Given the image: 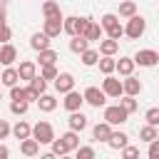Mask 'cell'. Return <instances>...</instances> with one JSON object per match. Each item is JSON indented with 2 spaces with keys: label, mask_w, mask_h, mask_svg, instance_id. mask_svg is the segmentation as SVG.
Here are the masks:
<instances>
[{
  "label": "cell",
  "mask_w": 159,
  "mask_h": 159,
  "mask_svg": "<svg viewBox=\"0 0 159 159\" xmlns=\"http://www.w3.org/2000/svg\"><path fill=\"white\" fill-rule=\"evenodd\" d=\"M122 35H124V27H122V25H114V27H109V30H107V37H114V40H119Z\"/></svg>",
  "instance_id": "cell-45"
},
{
  "label": "cell",
  "mask_w": 159,
  "mask_h": 159,
  "mask_svg": "<svg viewBox=\"0 0 159 159\" xmlns=\"http://www.w3.org/2000/svg\"><path fill=\"white\" fill-rule=\"evenodd\" d=\"M99 22H102V27H104V32H107L109 27H114V25H119V15H114V12H104Z\"/></svg>",
  "instance_id": "cell-34"
},
{
  "label": "cell",
  "mask_w": 159,
  "mask_h": 159,
  "mask_svg": "<svg viewBox=\"0 0 159 159\" xmlns=\"http://www.w3.org/2000/svg\"><path fill=\"white\" fill-rule=\"evenodd\" d=\"M67 124H70V129H75V132H82V129L87 127V117H84L80 109H75V112H70V117H67Z\"/></svg>",
  "instance_id": "cell-14"
},
{
  "label": "cell",
  "mask_w": 159,
  "mask_h": 159,
  "mask_svg": "<svg viewBox=\"0 0 159 159\" xmlns=\"http://www.w3.org/2000/svg\"><path fill=\"white\" fill-rule=\"evenodd\" d=\"M60 60V55L52 50V47H47V50H40V55H37V65L42 67V65H55Z\"/></svg>",
  "instance_id": "cell-23"
},
{
  "label": "cell",
  "mask_w": 159,
  "mask_h": 159,
  "mask_svg": "<svg viewBox=\"0 0 159 159\" xmlns=\"http://www.w3.org/2000/svg\"><path fill=\"white\" fill-rule=\"evenodd\" d=\"M144 119H147V124H152V127H159V107H152V109H147Z\"/></svg>",
  "instance_id": "cell-39"
},
{
  "label": "cell",
  "mask_w": 159,
  "mask_h": 159,
  "mask_svg": "<svg viewBox=\"0 0 159 159\" xmlns=\"http://www.w3.org/2000/svg\"><path fill=\"white\" fill-rule=\"evenodd\" d=\"M84 102L89 104V107H104V102H107V94H104V89H99V87H87L84 92Z\"/></svg>",
  "instance_id": "cell-5"
},
{
  "label": "cell",
  "mask_w": 159,
  "mask_h": 159,
  "mask_svg": "<svg viewBox=\"0 0 159 159\" xmlns=\"http://www.w3.org/2000/svg\"><path fill=\"white\" fill-rule=\"evenodd\" d=\"M55 89H57L60 94H65V92L75 89V77H72L70 72H60V75L55 77Z\"/></svg>",
  "instance_id": "cell-8"
},
{
  "label": "cell",
  "mask_w": 159,
  "mask_h": 159,
  "mask_svg": "<svg viewBox=\"0 0 159 159\" xmlns=\"http://www.w3.org/2000/svg\"><path fill=\"white\" fill-rule=\"evenodd\" d=\"M87 47H89V40H87L84 35H75V37L70 40V50H72L75 55H82Z\"/></svg>",
  "instance_id": "cell-22"
},
{
  "label": "cell",
  "mask_w": 159,
  "mask_h": 159,
  "mask_svg": "<svg viewBox=\"0 0 159 159\" xmlns=\"http://www.w3.org/2000/svg\"><path fill=\"white\" fill-rule=\"evenodd\" d=\"M50 42H52V37H50L45 30H42V32H35V35L30 37V47H32V50H37V52H40V50H47V47H50Z\"/></svg>",
  "instance_id": "cell-11"
},
{
  "label": "cell",
  "mask_w": 159,
  "mask_h": 159,
  "mask_svg": "<svg viewBox=\"0 0 159 159\" xmlns=\"http://www.w3.org/2000/svg\"><path fill=\"white\" fill-rule=\"evenodd\" d=\"M97 65H99L102 75H112V72L117 70V60H114V55H102Z\"/></svg>",
  "instance_id": "cell-24"
},
{
  "label": "cell",
  "mask_w": 159,
  "mask_h": 159,
  "mask_svg": "<svg viewBox=\"0 0 159 159\" xmlns=\"http://www.w3.org/2000/svg\"><path fill=\"white\" fill-rule=\"evenodd\" d=\"M122 157H124V159H132V157H139V149H137V147H129V144H127V147L122 149Z\"/></svg>",
  "instance_id": "cell-47"
},
{
  "label": "cell",
  "mask_w": 159,
  "mask_h": 159,
  "mask_svg": "<svg viewBox=\"0 0 159 159\" xmlns=\"http://www.w3.org/2000/svg\"><path fill=\"white\" fill-rule=\"evenodd\" d=\"M60 139L65 142V147H67L70 152H77V147H80V132L70 129V132H65V134H62Z\"/></svg>",
  "instance_id": "cell-26"
},
{
  "label": "cell",
  "mask_w": 159,
  "mask_h": 159,
  "mask_svg": "<svg viewBox=\"0 0 159 159\" xmlns=\"http://www.w3.org/2000/svg\"><path fill=\"white\" fill-rule=\"evenodd\" d=\"M77 159H94V149L92 147H77Z\"/></svg>",
  "instance_id": "cell-42"
},
{
  "label": "cell",
  "mask_w": 159,
  "mask_h": 159,
  "mask_svg": "<svg viewBox=\"0 0 159 159\" xmlns=\"http://www.w3.org/2000/svg\"><path fill=\"white\" fill-rule=\"evenodd\" d=\"M117 52H119V40L114 37L99 40V55H117Z\"/></svg>",
  "instance_id": "cell-21"
},
{
  "label": "cell",
  "mask_w": 159,
  "mask_h": 159,
  "mask_svg": "<svg viewBox=\"0 0 159 159\" xmlns=\"http://www.w3.org/2000/svg\"><path fill=\"white\" fill-rule=\"evenodd\" d=\"M0 75H2V72H0Z\"/></svg>",
  "instance_id": "cell-52"
},
{
  "label": "cell",
  "mask_w": 159,
  "mask_h": 159,
  "mask_svg": "<svg viewBox=\"0 0 159 159\" xmlns=\"http://www.w3.org/2000/svg\"><path fill=\"white\" fill-rule=\"evenodd\" d=\"M10 99H25V102H27V87L12 84V87H10Z\"/></svg>",
  "instance_id": "cell-38"
},
{
  "label": "cell",
  "mask_w": 159,
  "mask_h": 159,
  "mask_svg": "<svg viewBox=\"0 0 159 159\" xmlns=\"http://www.w3.org/2000/svg\"><path fill=\"white\" fill-rule=\"evenodd\" d=\"M132 15H137V2H134V0H124V2L119 5V17L129 20Z\"/></svg>",
  "instance_id": "cell-29"
},
{
  "label": "cell",
  "mask_w": 159,
  "mask_h": 159,
  "mask_svg": "<svg viewBox=\"0 0 159 159\" xmlns=\"http://www.w3.org/2000/svg\"><path fill=\"white\" fill-rule=\"evenodd\" d=\"M12 37V30L7 27V22H0V42H10Z\"/></svg>",
  "instance_id": "cell-43"
},
{
  "label": "cell",
  "mask_w": 159,
  "mask_h": 159,
  "mask_svg": "<svg viewBox=\"0 0 159 159\" xmlns=\"http://www.w3.org/2000/svg\"><path fill=\"white\" fill-rule=\"evenodd\" d=\"M109 134H112V124H109V122H97V124L92 127V137H94L97 142H107Z\"/></svg>",
  "instance_id": "cell-15"
},
{
  "label": "cell",
  "mask_w": 159,
  "mask_h": 159,
  "mask_svg": "<svg viewBox=\"0 0 159 159\" xmlns=\"http://www.w3.org/2000/svg\"><path fill=\"white\" fill-rule=\"evenodd\" d=\"M127 144H129V137H127L124 132H114V129H112V134H109V139H107V147L119 152V149H124Z\"/></svg>",
  "instance_id": "cell-13"
},
{
  "label": "cell",
  "mask_w": 159,
  "mask_h": 159,
  "mask_svg": "<svg viewBox=\"0 0 159 159\" xmlns=\"http://www.w3.org/2000/svg\"><path fill=\"white\" fill-rule=\"evenodd\" d=\"M7 134H12V127L7 124V119H0V139H7Z\"/></svg>",
  "instance_id": "cell-46"
},
{
  "label": "cell",
  "mask_w": 159,
  "mask_h": 159,
  "mask_svg": "<svg viewBox=\"0 0 159 159\" xmlns=\"http://www.w3.org/2000/svg\"><path fill=\"white\" fill-rule=\"evenodd\" d=\"M35 104L40 107V112H55V109H57V99H55L52 94H47V92H42Z\"/></svg>",
  "instance_id": "cell-19"
},
{
  "label": "cell",
  "mask_w": 159,
  "mask_h": 159,
  "mask_svg": "<svg viewBox=\"0 0 159 159\" xmlns=\"http://www.w3.org/2000/svg\"><path fill=\"white\" fill-rule=\"evenodd\" d=\"M12 137L17 139V142H22V139H27V137H32V127L25 122V119H20L15 127H12Z\"/></svg>",
  "instance_id": "cell-20"
},
{
  "label": "cell",
  "mask_w": 159,
  "mask_h": 159,
  "mask_svg": "<svg viewBox=\"0 0 159 159\" xmlns=\"http://www.w3.org/2000/svg\"><path fill=\"white\" fill-rule=\"evenodd\" d=\"M32 137H35L40 144H50V142L55 139V129H52L50 122H37V124L32 127Z\"/></svg>",
  "instance_id": "cell-3"
},
{
  "label": "cell",
  "mask_w": 159,
  "mask_h": 159,
  "mask_svg": "<svg viewBox=\"0 0 159 159\" xmlns=\"http://www.w3.org/2000/svg\"><path fill=\"white\" fill-rule=\"evenodd\" d=\"M157 132H159V127H152V124H144V127L139 129V139L149 144V142H154V139H157Z\"/></svg>",
  "instance_id": "cell-31"
},
{
  "label": "cell",
  "mask_w": 159,
  "mask_h": 159,
  "mask_svg": "<svg viewBox=\"0 0 159 159\" xmlns=\"http://www.w3.org/2000/svg\"><path fill=\"white\" fill-rule=\"evenodd\" d=\"M27 107H30V102H25V99H12V102H10V112L17 114V117H22V114L27 112Z\"/></svg>",
  "instance_id": "cell-33"
},
{
  "label": "cell",
  "mask_w": 159,
  "mask_h": 159,
  "mask_svg": "<svg viewBox=\"0 0 159 159\" xmlns=\"http://www.w3.org/2000/svg\"><path fill=\"white\" fill-rule=\"evenodd\" d=\"M42 15H45V17H57V15H62V10H60V2H55V0H47V2H42Z\"/></svg>",
  "instance_id": "cell-30"
},
{
  "label": "cell",
  "mask_w": 159,
  "mask_h": 159,
  "mask_svg": "<svg viewBox=\"0 0 159 159\" xmlns=\"http://www.w3.org/2000/svg\"><path fill=\"white\" fill-rule=\"evenodd\" d=\"M144 30H147V20H144L142 15H132V17L127 20V25H124V35H127L129 40H139V37L144 35Z\"/></svg>",
  "instance_id": "cell-1"
},
{
  "label": "cell",
  "mask_w": 159,
  "mask_h": 159,
  "mask_svg": "<svg viewBox=\"0 0 159 159\" xmlns=\"http://www.w3.org/2000/svg\"><path fill=\"white\" fill-rule=\"evenodd\" d=\"M20 152H22L25 157H35V154H40V142H37L35 137H27V139L20 142Z\"/></svg>",
  "instance_id": "cell-17"
},
{
  "label": "cell",
  "mask_w": 159,
  "mask_h": 159,
  "mask_svg": "<svg viewBox=\"0 0 159 159\" xmlns=\"http://www.w3.org/2000/svg\"><path fill=\"white\" fill-rule=\"evenodd\" d=\"M119 104H122V107H124V109H127L129 114H132V112H137V107H139V104H137V99H134L132 94H122Z\"/></svg>",
  "instance_id": "cell-37"
},
{
  "label": "cell",
  "mask_w": 159,
  "mask_h": 159,
  "mask_svg": "<svg viewBox=\"0 0 159 159\" xmlns=\"http://www.w3.org/2000/svg\"><path fill=\"white\" fill-rule=\"evenodd\" d=\"M40 75H42L45 80H55L60 72H57V67H55V65H42V67H40Z\"/></svg>",
  "instance_id": "cell-40"
},
{
  "label": "cell",
  "mask_w": 159,
  "mask_h": 159,
  "mask_svg": "<svg viewBox=\"0 0 159 159\" xmlns=\"http://www.w3.org/2000/svg\"><path fill=\"white\" fill-rule=\"evenodd\" d=\"M30 87H32L35 92H40V94H42V92L47 89V80H45L42 75H35V77L30 80Z\"/></svg>",
  "instance_id": "cell-36"
},
{
  "label": "cell",
  "mask_w": 159,
  "mask_h": 159,
  "mask_svg": "<svg viewBox=\"0 0 159 159\" xmlns=\"http://www.w3.org/2000/svg\"><path fill=\"white\" fill-rule=\"evenodd\" d=\"M50 147H52V154H55V157H65V154H70V149L65 147V142H62V139H57V137L50 142Z\"/></svg>",
  "instance_id": "cell-35"
},
{
  "label": "cell",
  "mask_w": 159,
  "mask_h": 159,
  "mask_svg": "<svg viewBox=\"0 0 159 159\" xmlns=\"http://www.w3.org/2000/svg\"><path fill=\"white\" fill-rule=\"evenodd\" d=\"M62 104H65V109H67V112L82 109V104H84V94H82V92H77V89H70V92H65Z\"/></svg>",
  "instance_id": "cell-6"
},
{
  "label": "cell",
  "mask_w": 159,
  "mask_h": 159,
  "mask_svg": "<svg viewBox=\"0 0 159 159\" xmlns=\"http://www.w3.org/2000/svg\"><path fill=\"white\" fill-rule=\"evenodd\" d=\"M147 154H149V159H159V137H157L154 142H149V149H147Z\"/></svg>",
  "instance_id": "cell-44"
},
{
  "label": "cell",
  "mask_w": 159,
  "mask_h": 159,
  "mask_svg": "<svg viewBox=\"0 0 159 159\" xmlns=\"http://www.w3.org/2000/svg\"><path fill=\"white\" fill-rule=\"evenodd\" d=\"M157 137H159V132H157Z\"/></svg>",
  "instance_id": "cell-51"
},
{
  "label": "cell",
  "mask_w": 159,
  "mask_h": 159,
  "mask_svg": "<svg viewBox=\"0 0 159 159\" xmlns=\"http://www.w3.org/2000/svg\"><path fill=\"white\" fill-rule=\"evenodd\" d=\"M62 15H57V17H45V22H42V30L50 35V37H57L60 32H62Z\"/></svg>",
  "instance_id": "cell-10"
},
{
  "label": "cell",
  "mask_w": 159,
  "mask_h": 159,
  "mask_svg": "<svg viewBox=\"0 0 159 159\" xmlns=\"http://www.w3.org/2000/svg\"><path fill=\"white\" fill-rule=\"evenodd\" d=\"M102 89H104L107 97H122V94H124V84H122V80H117V77H112V75H104V80H102Z\"/></svg>",
  "instance_id": "cell-4"
},
{
  "label": "cell",
  "mask_w": 159,
  "mask_h": 159,
  "mask_svg": "<svg viewBox=\"0 0 159 159\" xmlns=\"http://www.w3.org/2000/svg\"><path fill=\"white\" fill-rule=\"evenodd\" d=\"M17 80H20V72H17V67H5L2 70V75H0V82L5 84V87H12V84H17Z\"/></svg>",
  "instance_id": "cell-18"
},
{
  "label": "cell",
  "mask_w": 159,
  "mask_h": 159,
  "mask_svg": "<svg viewBox=\"0 0 159 159\" xmlns=\"http://www.w3.org/2000/svg\"><path fill=\"white\" fill-rule=\"evenodd\" d=\"M62 32H67L70 37H75V35H77V15H72V17H65V20H62Z\"/></svg>",
  "instance_id": "cell-32"
},
{
  "label": "cell",
  "mask_w": 159,
  "mask_h": 159,
  "mask_svg": "<svg viewBox=\"0 0 159 159\" xmlns=\"http://www.w3.org/2000/svg\"><path fill=\"white\" fill-rule=\"evenodd\" d=\"M122 84H124V94H132V97H137V94L144 89V84H142L134 75H127V77L122 80Z\"/></svg>",
  "instance_id": "cell-12"
},
{
  "label": "cell",
  "mask_w": 159,
  "mask_h": 159,
  "mask_svg": "<svg viewBox=\"0 0 159 159\" xmlns=\"http://www.w3.org/2000/svg\"><path fill=\"white\" fill-rule=\"evenodd\" d=\"M0 99H2V94H0Z\"/></svg>",
  "instance_id": "cell-50"
},
{
  "label": "cell",
  "mask_w": 159,
  "mask_h": 159,
  "mask_svg": "<svg viewBox=\"0 0 159 159\" xmlns=\"http://www.w3.org/2000/svg\"><path fill=\"white\" fill-rule=\"evenodd\" d=\"M134 62H137L139 67H154V65L159 62V52H157V50H139V52L134 55Z\"/></svg>",
  "instance_id": "cell-7"
},
{
  "label": "cell",
  "mask_w": 159,
  "mask_h": 159,
  "mask_svg": "<svg viewBox=\"0 0 159 159\" xmlns=\"http://www.w3.org/2000/svg\"><path fill=\"white\" fill-rule=\"evenodd\" d=\"M129 119V112L122 107V104H112V107H104V122H109L112 127L114 124H124Z\"/></svg>",
  "instance_id": "cell-2"
},
{
  "label": "cell",
  "mask_w": 159,
  "mask_h": 159,
  "mask_svg": "<svg viewBox=\"0 0 159 159\" xmlns=\"http://www.w3.org/2000/svg\"><path fill=\"white\" fill-rule=\"evenodd\" d=\"M102 32H104L102 22H94V20H92L89 27H87V35H84V37H87L89 42H99V40H102Z\"/></svg>",
  "instance_id": "cell-27"
},
{
  "label": "cell",
  "mask_w": 159,
  "mask_h": 159,
  "mask_svg": "<svg viewBox=\"0 0 159 159\" xmlns=\"http://www.w3.org/2000/svg\"><path fill=\"white\" fill-rule=\"evenodd\" d=\"M134 57H119L117 60V72L122 75V77H127V75H132L134 72Z\"/></svg>",
  "instance_id": "cell-25"
},
{
  "label": "cell",
  "mask_w": 159,
  "mask_h": 159,
  "mask_svg": "<svg viewBox=\"0 0 159 159\" xmlns=\"http://www.w3.org/2000/svg\"><path fill=\"white\" fill-rule=\"evenodd\" d=\"M17 72H20V80H32L35 75H37V65L32 62V60H22L20 62V67H17Z\"/></svg>",
  "instance_id": "cell-16"
},
{
  "label": "cell",
  "mask_w": 159,
  "mask_h": 159,
  "mask_svg": "<svg viewBox=\"0 0 159 159\" xmlns=\"http://www.w3.org/2000/svg\"><path fill=\"white\" fill-rule=\"evenodd\" d=\"M80 60H82V65H84V67H92V65H97V62H99V50H89V47H87V50L80 55Z\"/></svg>",
  "instance_id": "cell-28"
},
{
  "label": "cell",
  "mask_w": 159,
  "mask_h": 159,
  "mask_svg": "<svg viewBox=\"0 0 159 159\" xmlns=\"http://www.w3.org/2000/svg\"><path fill=\"white\" fill-rule=\"evenodd\" d=\"M0 22H5V0H0Z\"/></svg>",
  "instance_id": "cell-49"
},
{
  "label": "cell",
  "mask_w": 159,
  "mask_h": 159,
  "mask_svg": "<svg viewBox=\"0 0 159 159\" xmlns=\"http://www.w3.org/2000/svg\"><path fill=\"white\" fill-rule=\"evenodd\" d=\"M7 157H10V149L5 144H0V159H7Z\"/></svg>",
  "instance_id": "cell-48"
},
{
  "label": "cell",
  "mask_w": 159,
  "mask_h": 159,
  "mask_svg": "<svg viewBox=\"0 0 159 159\" xmlns=\"http://www.w3.org/2000/svg\"><path fill=\"white\" fill-rule=\"evenodd\" d=\"M89 22H92V17H77V35H87Z\"/></svg>",
  "instance_id": "cell-41"
},
{
  "label": "cell",
  "mask_w": 159,
  "mask_h": 159,
  "mask_svg": "<svg viewBox=\"0 0 159 159\" xmlns=\"http://www.w3.org/2000/svg\"><path fill=\"white\" fill-rule=\"evenodd\" d=\"M15 60H17V47L10 45V42H2V47H0V65L10 67V65H15Z\"/></svg>",
  "instance_id": "cell-9"
}]
</instances>
